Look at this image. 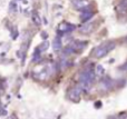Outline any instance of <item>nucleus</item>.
I'll return each instance as SVG.
<instances>
[{
  "mask_svg": "<svg viewBox=\"0 0 127 119\" xmlns=\"http://www.w3.org/2000/svg\"><path fill=\"white\" fill-rule=\"evenodd\" d=\"M59 28H60V30H62V31H65V32H67V31L72 30V29H74V26H71V24H67V22H64V24H60Z\"/></svg>",
  "mask_w": 127,
  "mask_h": 119,
  "instance_id": "f03ea898",
  "label": "nucleus"
},
{
  "mask_svg": "<svg viewBox=\"0 0 127 119\" xmlns=\"http://www.w3.org/2000/svg\"><path fill=\"white\" fill-rule=\"evenodd\" d=\"M54 46L56 47V50H58V49H60V46H62V44H60V41H59V39H57L56 40V44L54 42ZM54 47V48H55Z\"/></svg>",
  "mask_w": 127,
  "mask_h": 119,
  "instance_id": "423d86ee",
  "label": "nucleus"
},
{
  "mask_svg": "<svg viewBox=\"0 0 127 119\" xmlns=\"http://www.w3.org/2000/svg\"><path fill=\"white\" fill-rule=\"evenodd\" d=\"M114 46H115L114 42H105V44L98 46L97 48H95V50H94L93 53H94L95 57L101 58V57H104L107 52H109V51L114 48Z\"/></svg>",
  "mask_w": 127,
  "mask_h": 119,
  "instance_id": "f257e3e1",
  "label": "nucleus"
},
{
  "mask_svg": "<svg viewBox=\"0 0 127 119\" xmlns=\"http://www.w3.org/2000/svg\"><path fill=\"white\" fill-rule=\"evenodd\" d=\"M80 94H81V89L80 88H75L74 90H72L70 97H71L72 99H78L79 96H80Z\"/></svg>",
  "mask_w": 127,
  "mask_h": 119,
  "instance_id": "7ed1b4c3",
  "label": "nucleus"
},
{
  "mask_svg": "<svg viewBox=\"0 0 127 119\" xmlns=\"http://www.w3.org/2000/svg\"><path fill=\"white\" fill-rule=\"evenodd\" d=\"M93 28H94V26H93V24H85V26H84L83 28L80 29V32H81V31H83V30H85V29H87V30L85 31V33H88V32H89V31H92V30H93Z\"/></svg>",
  "mask_w": 127,
  "mask_h": 119,
  "instance_id": "39448f33",
  "label": "nucleus"
},
{
  "mask_svg": "<svg viewBox=\"0 0 127 119\" xmlns=\"http://www.w3.org/2000/svg\"><path fill=\"white\" fill-rule=\"evenodd\" d=\"M92 16H93V12H89V11H84L80 18H81V20H83V21H86V20L90 19V17H92Z\"/></svg>",
  "mask_w": 127,
  "mask_h": 119,
  "instance_id": "20e7f679",
  "label": "nucleus"
}]
</instances>
